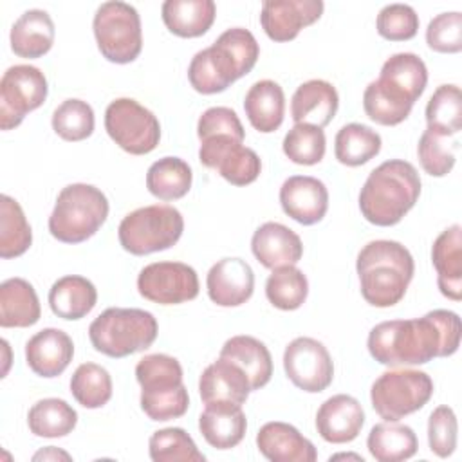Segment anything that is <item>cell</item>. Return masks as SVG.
<instances>
[{"label": "cell", "instance_id": "38", "mask_svg": "<svg viewBox=\"0 0 462 462\" xmlns=\"http://www.w3.org/2000/svg\"><path fill=\"white\" fill-rule=\"evenodd\" d=\"M381 135L366 125L348 123L334 139V155L345 166H361L381 152Z\"/></svg>", "mask_w": 462, "mask_h": 462}, {"label": "cell", "instance_id": "47", "mask_svg": "<svg viewBox=\"0 0 462 462\" xmlns=\"http://www.w3.org/2000/svg\"><path fill=\"white\" fill-rule=\"evenodd\" d=\"M375 27L384 40L406 42L419 31V14L408 4H388L379 11Z\"/></svg>", "mask_w": 462, "mask_h": 462}, {"label": "cell", "instance_id": "28", "mask_svg": "<svg viewBox=\"0 0 462 462\" xmlns=\"http://www.w3.org/2000/svg\"><path fill=\"white\" fill-rule=\"evenodd\" d=\"M244 110L254 130L262 134L278 130L285 114L283 88L273 79L256 81L245 94Z\"/></svg>", "mask_w": 462, "mask_h": 462}, {"label": "cell", "instance_id": "14", "mask_svg": "<svg viewBox=\"0 0 462 462\" xmlns=\"http://www.w3.org/2000/svg\"><path fill=\"white\" fill-rule=\"evenodd\" d=\"M231 135H213L200 141L199 161L215 170L233 186H247L254 182L262 171L258 153Z\"/></svg>", "mask_w": 462, "mask_h": 462}, {"label": "cell", "instance_id": "51", "mask_svg": "<svg viewBox=\"0 0 462 462\" xmlns=\"http://www.w3.org/2000/svg\"><path fill=\"white\" fill-rule=\"evenodd\" d=\"M40 458H43V460H49V458H52V460H58V458L70 460V455L65 453V451H61V449H58V448H54V446H47L45 449L38 451V453L32 457V460H40Z\"/></svg>", "mask_w": 462, "mask_h": 462}, {"label": "cell", "instance_id": "8", "mask_svg": "<svg viewBox=\"0 0 462 462\" xmlns=\"http://www.w3.org/2000/svg\"><path fill=\"white\" fill-rule=\"evenodd\" d=\"M99 52L112 63H130L143 49L141 18L126 2H105L97 7L92 22Z\"/></svg>", "mask_w": 462, "mask_h": 462}, {"label": "cell", "instance_id": "50", "mask_svg": "<svg viewBox=\"0 0 462 462\" xmlns=\"http://www.w3.org/2000/svg\"><path fill=\"white\" fill-rule=\"evenodd\" d=\"M197 135L200 141L213 135H231L238 141H244L245 130L235 110L227 106H211L199 117Z\"/></svg>", "mask_w": 462, "mask_h": 462}, {"label": "cell", "instance_id": "16", "mask_svg": "<svg viewBox=\"0 0 462 462\" xmlns=\"http://www.w3.org/2000/svg\"><path fill=\"white\" fill-rule=\"evenodd\" d=\"M321 0H267L262 4L260 23L273 42H291L323 14Z\"/></svg>", "mask_w": 462, "mask_h": 462}, {"label": "cell", "instance_id": "31", "mask_svg": "<svg viewBox=\"0 0 462 462\" xmlns=\"http://www.w3.org/2000/svg\"><path fill=\"white\" fill-rule=\"evenodd\" d=\"M42 309L34 287L23 278H9L0 285V327L25 328L40 319Z\"/></svg>", "mask_w": 462, "mask_h": 462}, {"label": "cell", "instance_id": "44", "mask_svg": "<svg viewBox=\"0 0 462 462\" xmlns=\"http://www.w3.org/2000/svg\"><path fill=\"white\" fill-rule=\"evenodd\" d=\"M283 153L289 161L301 166H312L325 157L327 139L319 126L296 123L283 137Z\"/></svg>", "mask_w": 462, "mask_h": 462}, {"label": "cell", "instance_id": "37", "mask_svg": "<svg viewBox=\"0 0 462 462\" xmlns=\"http://www.w3.org/2000/svg\"><path fill=\"white\" fill-rule=\"evenodd\" d=\"M363 108L374 123L383 126H395L410 116L413 103H410L399 90L377 78L375 81L368 83L363 92Z\"/></svg>", "mask_w": 462, "mask_h": 462}, {"label": "cell", "instance_id": "34", "mask_svg": "<svg viewBox=\"0 0 462 462\" xmlns=\"http://www.w3.org/2000/svg\"><path fill=\"white\" fill-rule=\"evenodd\" d=\"M379 79L399 90L410 103H415L426 88L428 69L417 54L397 52L383 63Z\"/></svg>", "mask_w": 462, "mask_h": 462}, {"label": "cell", "instance_id": "11", "mask_svg": "<svg viewBox=\"0 0 462 462\" xmlns=\"http://www.w3.org/2000/svg\"><path fill=\"white\" fill-rule=\"evenodd\" d=\"M45 74L32 65H13L0 79V126L16 128L23 117L47 99Z\"/></svg>", "mask_w": 462, "mask_h": 462}, {"label": "cell", "instance_id": "32", "mask_svg": "<svg viewBox=\"0 0 462 462\" xmlns=\"http://www.w3.org/2000/svg\"><path fill=\"white\" fill-rule=\"evenodd\" d=\"M220 357L235 361L247 375L251 392L263 388L273 375V357L267 346L253 336H233L229 337L222 350Z\"/></svg>", "mask_w": 462, "mask_h": 462}, {"label": "cell", "instance_id": "21", "mask_svg": "<svg viewBox=\"0 0 462 462\" xmlns=\"http://www.w3.org/2000/svg\"><path fill=\"white\" fill-rule=\"evenodd\" d=\"M199 430L206 442L217 449H231L238 446L247 430L242 404L231 401L206 402V408L199 417Z\"/></svg>", "mask_w": 462, "mask_h": 462}, {"label": "cell", "instance_id": "1", "mask_svg": "<svg viewBox=\"0 0 462 462\" xmlns=\"http://www.w3.org/2000/svg\"><path fill=\"white\" fill-rule=\"evenodd\" d=\"M460 318L453 310L437 309L422 318L392 319L375 325L368 334L370 356L384 366L426 365L433 357H448L460 345Z\"/></svg>", "mask_w": 462, "mask_h": 462}, {"label": "cell", "instance_id": "3", "mask_svg": "<svg viewBox=\"0 0 462 462\" xmlns=\"http://www.w3.org/2000/svg\"><path fill=\"white\" fill-rule=\"evenodd\" d=\"M356 271L366 303L386 309L399 303L413 278L411 253L395 240H372L357 254Z\"/></svg>", "mask_w": 462, "mask_h": 462}, {"label": "cell", "instance_id": "13", "mask_svg": "<svg viewBox=\"0 0 462 462\" xmlns=\"http://www.w3.org/2000/svg\"><path fill=\"white\" fill-rule=\"evenodd\" d=\"M283 370L289 381L307 392L319 393L334 379V363L327 346L314 337H296L283 352Z\"/></svg>", "mask_w": 462, "mask_h": 462}, {"label": "cell", "instance_id": "40", "mask_svg": "<svg viewBox=\"0 0 462 462\" xmlns=\"http://www.w3.org/2000/svg\"><path fill=\"white\" fill-rule=\"evenodd\" d=\"M309 294V282L296 265L273 269L265 282V296L269 303L280 310L300 309Z\"/></svg>", "mask_w": 462, "mask_h": 462}, {"label": "cell", "instance_id": "4", "mask_svg": "<svg viewBox=\"0 0 462 462\" xmlns=\"http://www.w3.org/2000/svg\"><path fill=\"white\" fill-rule=\"evenodd\" d=\"M141 384V410L152 420L179 419L188 411L189 395L182 383L180 363L168 354H150L135 365Z\"/></svg>", "mask_w": 462, "mask_h": 462}, {"label": "cell", "instance_id": "7", "mask_svg": "<svg viewBox=\"0 0 462 462\" xmlns=\"http://www.w3.org/2000/svg\"><path fill=\"white\" fill-rule=\"evenodd\" d=\"M184 231V218L173 206L153 204L128 213L117 229L119 244L135 256L170 249Z\"/></svg>", "mask_w": 462, "mask_h": 462}, {"label": "cell", "instance_id": "42", "mask_svg": "<svg viewBox=\"0 0 462 462\" xmlns=\"http://www.w3.org/2000/svg\"><path fill=\"white\" fill-rule=\"evenodd\" d=\"M426 123L430 130L444 135H457L462 130V96L457 85H440L426 105Z\"/></svg>", "mask_w": 462, "mask_h": 462}, {"label": "cell", "instance_id": "52", "mask_svg": "<svg viewBox=\"0 0 462 462\" xmlns=\"http://www.w3.org/2000/svg\"><path fill=\"white\" fill-rule=\"evenodd\" d=\"M336 458H356V460H361V462H363V458H361L359 455H345V453H339V455H332V457H330V460H336Z\"/></svg>", "mask_w": 462, "mask_h": 462}, {"label": "cell", "instance_id": "23", "mask_svg": "<svg viewBox=\"0 0 462 462\" xmlns=\"http://www.w3.org/2000/svg\"><path fill=\"white\" fill-rule=\"evenodd\" d=\"M260 453L271 462H314L318 451L292 424L267 422L256 433Z\"/></svg>", "mask_w": 462, "mask_h": 462}, {"label": "cell", "instance_id": "25", "mask_svg": "<svg viewBox=\"0 0 462 462\" xmlns=\"http://www.w3.org/2000/svg\"><path fill=\"white\" fill-rule=\"evenodd\" d=\"M339 106V96L332 83L325 79H309L301 83L291 99V117L294 123L327 126Z\"/></svg>", "mask_w": 462, "mask_h": 462}, {"label": "cell", "instance_id": "43", "mask_svg": "<svg viewBox=\"0 0 462 462\" xmlns=\"http://www.w3.org/2000/svg\"><path fill=\"white\" fill-rule=\"evenodd\" d=\"M153 462H204L193 439L182 428H162L153 431L148 442Z\"/></svg>", "mask_w": 462, "mask_h": 462}, {"label": "cell", "instance_id": "24", "mask_svg": "<svg viewBox=\"0 0 462 462\" xmlns=\"http://www.w3.org/2000/svg\"><path fill=\"white\" fill-rule=\"evenodd\" d=\"M431 262L440 292L453 301L462 298V227L453 224L433 242Z\"/></svg>", "mask_w": 462, "mask_h": 462}, {"label": "cell", "instance_id": "27", "mask_svg": "<svg viewBox=\"0 0 462 462\" xmlns=\"http://www.w3.org/2000/svg\"><path fill=\"white\" fill-rule=\"evenodd\" d=\"M54 22L43 9H29L13 23L11 51L20 58H42L54 43Z\"/></svg>", "mask_w": 462, "mask_h": 462}, {"label": "cell", "instance_id": "15", "mask_svg": "<svg viewBox=\"0 0 462 462\" xmlns=\"http://www.w3.org/2000/svg\"><path fill=\"white\" fill-rule=\"evenodd\" d=\"M242 76V67L218 38L211 47L199 51L188 67L189 85L200 94L224 92Z\"/></svg>", "mask_w": 462, "mask_h": 462}, {"label": "cell", "instance_id": "22", "mask_svg": "<svg viewBox=\"0 0 462 462\" xmlns=\"http://www.w3.org/2000/svg\"><path fill=\"white\" fill-rule=\"evenodd\" d=\"M251 251L263 267L278 269L296 265L303 256V244L287 226L280 222H265L254 231Z\"/></svg>", "mask_w": 462, "mask_h": 462}, {"label": "cell", "instance_id": "9", "mask_svg": "<svg viewBox=\"0 0 462 462\" xmlns=\"http://www.w3.org/2000/svg\"><path fill=\"white\" fill-rule=\"evenodd\" d=\"M433 395V381L420 370H388L381 374L370 390L375 413L384 420H399L424 408Z\"/></svg>", "mask_w": 462, "mask_h": 462}, {"label": "cell", "instance_id": "2", "mask_svg": "<svg viewBox=\"0 0 462 462\" xmlns=\"http://www.w3.org/2000/svg\"><path fill=\"white\" fill-rule=\"evenodd\" d=\"M420 195V177L415 166L402 159L379 164L359 191L361 215L374 226L388 227L402 220Z\"/></svg>", "mask_w": 462, "mask_h": 462}, {"label": "cell", "instance_id": "6", "mask_svg": "<svg viewBox=\"0 0 462 462\" xmlns=\"http://www.w3.org/2000/svg\"><path fill=\"white\" fill-rule=\"evenodd\" d=\"M157 332L159 325L153 314L134 307H110L88 327L92 346L116 359L150 348L157 339Z\"/></svg>", "mask_w": 462, "mask_h": 462}, {"label": "cell", "instance_id": "48", "mask_svg": "<svg viewBox=\"0 0 462 462\" xmlns=\"http://www.w3.org/2000/svg\"><path fill=\"white\" fill-rule=\"evenodd\" d=\"M426 43L431 51L457 54L462 51V14L458 11L440 13L430 20Z\"/></svg>", "mask_w": 462, "mask_h": 462}, {"label": "cell", "instance_id": "26", "mask_svg": "<svg viewBox=\"0 0 462 462\" xmlns=\"http://www.w3.org/2000/svg\"><path fill=\"white\" fill-rule=\"evenodd\" d=\"M249 392L251 384L245 372L227 357H218L215 363L206 366L199 379V393L204 404L211 401H231L244 404Z\"/></svg>", "mask_w": 462, "mask_h": 462}, {"label": "cell", "instance_id": "33", "mask_svg": "<svg viewBox=\"0 0 462 462\" xmlns=\"http://www.w3.org/2000/svg\"><path fill=\"white\" fill-rule=\"evenodd\" d=\"M366 448L377 462H401L417 453L419 440L410 426L397 424V420H384L372 426Z\"/></svg>", "mask_w": 462, "mask_h": 462}, {"label": "cell", "instance_id": "30", "mask_svg": "<svg viewBox=\"0 0 462 462\" xmlns=\"http://www.w3.org/2000/svg\"><path fill=\"white\" fill-rule=\"evenodd\" d=\"M97 301V291L90 280L78 274H67L56 280L49 291V307L61 319L85 318Z\"/></svg>", "mask_w": 462, "mask_h": 462}, {"label": "cell", "instance_id": "18", "mask_svg": "<svg viewBox=\"0 0 462 462\" xmlns=\"http://www.w3.org/2000/svg\"><path fill=\"white\" fill-rule=\"evenodd\" d=\"M208 296L220 307H238L254 291V273L242 258H222L211 265L206 276Z\"/></svg>", "mask_w": 462, "mask_h": 462}, {"label": "cell", "instance_id": "5", "mask_svg": "<svg viewBox=\"0 0 462 462\" xmlns=\"http://www.w3.org/2000/svg\"><path fill=\"white\" fill-rule=\"evenodd\" d=\"M106 195L85 182L65 186L49 217L51 235L63 244H81L94 236L108 217Z\"/></svg>", "mask_w": 462, "mask_h": 462}, {"label": "cell", "instance_id": "41", "mask_svg": "<svg viewBox=\"0 0 462 462\" xmlns=\"http://www.w3.org/2000/svg\"><path fill=\"white\" fill-rule=\"evenodd\" d=\"M70 393L83 408H101L112 397V377L101 365L83 363L70 377Z\"/></svg>", "mask_w": 462, "mask_h": 462}, {"label": "cell", "instance_id": "49", "mask_svg": "<svg viewBox=\"0 0 462 462\" xmlns=\"http://www.w3.org/2000/svg\"><path fill=\"white\" fill-rule=\"evenodd\" d=\"M458 422L453 408L442 404L437 406L428 419V444L430 449L440 457L448 458L457 448Z\"/></svg>", "mask_w": 462, "mask_h": 462}, {"label": "cell", "instance_id": "35", "mask_svg": "<svg viewBox=\"0 0 462 462\" xmlns=\"http://www.w3.org/2000/svg\"><path fill=\"white\" fill-rule=\"evenodd\" d=\"M27 424L32 435L58 439L69 435L78 424V411L63 399L47 397L34 402L27 413Z\"/></svg>", "mask_w": 462, "mask_h": 462}, {"label": "cell", "instance_id": "39", "mask_svg": "<svg viewBox=\"0 0 462 462\" xmlns=\"http://www.w3.org/2000/svg\"><path fill=\"white\" fill-rule=\"evenodd\" d=\"M32 244V231L22 206L9 195L0 197V256H22Z\"/></svg>", "mask_w": 462, "mask_h": 462}, {"label": "cell", "instance_id": "46", "mask_svg": "<svg viewBox=\"0 0 462 462\" xmlns=\"http://www.w3.org/2000/svg\"><path fill=\"white\" fill-rule=\"evenodd\" d=\"M457 141L449 135L426 128L417 144V155L422 170L431 177L448 175L457 161Z\"/></svg>", "mask_w": 462, "mask_h": 462}, {"label": "cell", "instance_id": "17", "mask_svg": "<svg viewBox=\"0 0 462 462\" xmlns=\"http://www.w3.org/2000/svg\"><path fill=\"white\" fill-rule=\"evenodd\" d=\"M280 204L285 215L303 226L323 220L328 209L327 186L310 175H292L280 188Z\"/></svg>", "mask_w": 462, "mask_h": 462}, {"label": "cell", "instance_id": "19", "mask_svg": "<svg viewBox=\"0 0 462 462\" xmlns=\"http://www.w3.org/2000/svg\"><path fill=\"white\" fill-rule=\"evenodd\" d=\"M365 424L361 402L346 393L328 397L316 413V430L330 444L352 442Z\"/></svg>", "mask_w": 462, "mask_h": 462}, {"label": "cell", "instance_id": "36", "mask_svg": "<svg viewBox=\"0 0 462 462\" xmlns=\"http://www.w3.org/2000/svg\"><path fill=\"white\" fill-rule=\"evenodd\" d=\"M193 173L180 157H162L146 171V188L159 200L182 199L191 188Z\"/></svg>", "mask_w": 462, "mask_h": 462}, {"label": "cell", "instance_id": "29", "mask_svg": "<svg viewBox=\"0 0 462 462\" xmlns=\"http://www.w3.org/2000/svg\"><path fill=\"white\" fill-rule=\"evenodd\" d=\"M166 29L180 38H199L209 31L217 16L213 0H166L161 7Z\"/></svg>", "mask_w": 462, "mask_h": 462}, {"label": "cell", "instance_id": "10", "mask_svg": "<svg viewBox=\"0 0 462 462\" xmlns=\"http://www.w3.org/2000/svg\"><path fill=\"white\" fill-rule=\"evenodd\" d=\"M105 130L110 139L132 155H144L161 139L159 119L132 97L114 99L105 110Z\"/></svg>", "mask_w": 462, "mask_h": 462}, {"label": "cell", "instance_id": "12", "mask_svg": "<svg viewBox=\"0 0 462 462\" xmlns=\"http://www.w3.org/2000/svg\"><path fill=\"white\" fill-rule=\"evenodd\" d=\"M199 276L182 262H153L137 276L139 294L153 303L179 305L199 296Z\"/></svg>", "mask_w": 462, "mask_h": 462}, {"label": "cell", "instance_id": "45", "mask_svg": "<svg viewBox=\"0 0 462 462\" xmlns=\"http://www.w3.org/2000/svg\"><path fill=\"white\" fill-rule=\"evenodd\" d=\"M94 110L87 101L65 99L52 112V130L63 141H83L94 132Z\"/></svg>", "mask_w": 462, "mask_h": 462}, {"label": "cell", "instance_id": "20", "mask_svg": "<svg viewBox=\"0 0 462 462\" xmlns=\"http://www.w3.org/2000/svg\"><path fill=\"white\" fill-rule=\"evenodd\" d=\"M74 357L70 336L60 328H43L25 345L27 366L40 377H58L65 372Z\"/></svg>", "mask_w": 462, "mask_h": 462}]
</instances>
